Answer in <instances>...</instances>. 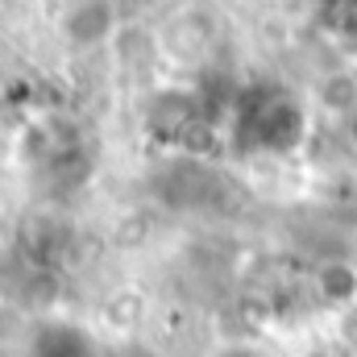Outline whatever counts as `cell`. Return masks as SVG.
Returning a JSON list of instances; mask_svg holds the SVG:
<instances>
[{
  "label": "cell",
  "instance_id": "1",
  "mask_svg": "<svg viewBox=\"0 0 357 357\" xmlns=\"http://www.w3.org/2000/svg\"><path fill=\"white\" fill-rule=\"evenodd\" d=\"M116 29V0H75L63 13V38L75 50H96Z\"/></svg>",
  "mask_w": 357,
  "mask_h": 357
},
{
  "label": "cell",
  "instance_id": "3",
  "mask_svg": "<svg viewBox=\"0 0 357 357\" xmlns=\"http://www.w3.org/2000/svg\"><path fill=\"white\" fill-rule=\"evenodd\" d=\"M320 291L328 295V299H349L357 291V278L349 266H341V262H333V266L320 270Z\"/></svg>",
  "mask_w": 357,
  "mask_h": 357
},
{
  "label": "cell",
  "instance_id": "2",
  "mask_svg": "<svg viewBox=\"0 0 357 357\" xmlns=\"http://www.w3.org/2000/svg\"><path fill=\"white\" fill-rule=\"evenodd\" d=\"M316 104L337 116V121H354L357 116V75L354 71H328L316 84Z\"/></svg>",
  "mask_w": 357,
  "mask_h": 357
}]
</instances>
